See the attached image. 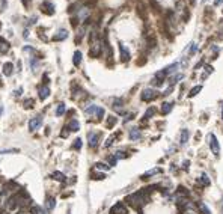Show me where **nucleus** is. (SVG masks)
Segmentation results:
<instances>
[{"label": "nucleus", "mask_w": 223, "mask_h": 214, "mask_svg": "<svg viewBox=\"0 0 223 214\" xmlns=\"http://www.w3.org/2000/svg\"><path fill=\"white\" fill-rule=\"evenodd\" d=\"M127 202L136 208H139L140 205H145L148 202V192L143 188V190H139L133 195H130V196H127Z\"/></svg>", "instance_id": "1"}, {"label": "nucleus", "mask_w": 223, "mask_h": 214, "mask_svg": "<svg viewBox=\"0 0 223 214\" xmlns=\"http://www.w3.org/2000/svg\"><path fill=\"white\" fill-rule=\"evenodd\" d=\"M18 207H20V196H18V193L12 195V196H9L6 199V208L9 211H15Z\"/></svg>", "instance_id": "2"}, {"label": "nucleus", "mask_w": 223, "mask_h": 214, "mask_svg": "<svg viewBox=\"0 0 223 214\" xmlns=\"http://www.w3.org/2000/svg\"><path fill=\"white\" fill-rule=\"evenodd\" d=\"M208 142H209V148H211V152L216 155V157H219L220 155V145H219V142H217V137L211 133V134H208Z\"/></svg>", "instance_id": "3"}, {"label": "nucleus", "mask_w": 223, "mask_h": 214, "mask_svg": "<svg viewBox=\"0 0 223 214\" xmlns=\"http://www.w3.org/2000/svg\"><path fill=\"white\" fill-rule=\"evenodd\" d=\"M157 97H158V92H157L155 89H151V87L145 89L142 92V95H140L142 101H152V99H155Z\"/></svg>", "instance_id": "4"}, {"label": "nucleus", "mask_w": 223, "mask_h": 214, "mask_svg": "<svg viewBox=\"0 0 223 214\" xmlns=\"http://www.w3.org/2000/svg\"><path fill=\"white\" fill-rule=\"evenodd\" d=\"M41 125H42V116L41 115H36V116H33L29 121V130L35 131V130H38L39 127H41Z\"/></svg>", "instance_id": "5"}, {"label": "nucleus", "mask_w": 223, "mask_h": 214, "mask_svg": "<svg viewBox=\"0 0 223 214\" xmlns=\"http://www.w3.org/2000/svg\"><path fill=\"white\" fill-rule=\"evenodd\" d=\"M110 214H128V211H127V207L122 204V202H116L112 208H110V211H109Z\"/></svg>", "instance_id": "6"}, {"label": "nucleus", "mask_w": 223, "mask_h": 214, "mask_svg": "<svg viewBox=\"0 0 223 214\" xmlns=\"http://www.w3.org/2000/svg\"><path fill=\"white\" fill-rule=\"evenodd\" d=\"M98 140H100V134L98 133H94V131L87 133V142H89L90 148H97L98 146Z\"/></svg>", "instance_id": "7"}, {"label": "nucleus", "mask_w": 223, "mask_h": 214, "mask_svg": "<svg viewBox=\"0 0 223 214\" xmlns=\"http://www.w3.org/2000/svg\"><path fill=\"white\" fill-rule=\"evenodd\" d=\"M38 94H39V99H47L50 97V87L47 84H39L38 86Z\"/></svg>", "instance_id": "8"}, {"label": "nucleus", "mask_w": 223, "mask_h": 214, "mask_svg": "<svg viewBox=\"0 0 223 214\" xmlns=\"http://www.w3.org/2000/svg\"><path fill=\"white\" fill-rule=\"evenodd\" d=\"M119 53H121V60L122 62H128L130 60V52L124 44H119Z\"/></svg>", "instance_id": "9"}, {"label": "nucleus", "mask_w": 223, "mask_h": 214, "mask_svg": "<svg viewBox=\"0 0 223 214\" xmlns=\"http://www.w3.org/2000/svg\"><path fill=\"white\" fill-rule=\"evenodd\" d=\"M54 207H56V199H54L53 196H48V198H47V202H45L47 211H53Z\"/></svg>", "instance_id": "10"}, {"label": "nucleus", "mask_w": 223, "mask_h": 214, "mask_svg": "<svg viewBox=\"0 0 223 214\" xmlns=\"http://www.w3.org/2000/svg\"><path fill=\"white\" fill-rule=\"evenodd\" d=\"M140 137H142V133H140V130L139 128H131L130 130V139L131 140H139L140 139Z\"/></svg>", "instance_id": "11"}, {"label": "nucleus", "mask_w": 223, "mask_h": 214, "mask_svg": "<svg viewBox=\"0 0 223 214\" xmlns=\"http://www.w3.org/2000/svg\"><path fill=\"white\" fill-rule=\"evenodd\" d=\"M9 42L6 41V39H3V38H0V53L2 54H5V53H8L9 52Z\"/></svg>", "instance_id": "12"}, {"label": "nucleus", "mask_w": 223, "mask_h": 214, "mask_svg": "<svg viewBox=\"0 0 223 214\" xmlns=\"http://www.w3.org/2000/svg\"><path fill=\"white\" fill-rule=\"evenodd\" d=\"M198 184H201L202 187H208L209 184H211V181H209V178H208L207 173H202L201 178H198Z\"/></svg>", "instance_id": "13"}, {"label": "nucleus", "mask_w": 223, "mask_h": 214, "mask_svg": "<svg viewBox=\"0 0 223 214\" xmlns=\"http://www.w3.org/2000/svg\"><path fill=\"white\" fill-rule=\"evenodd\" d=\"M189 137H190V133H189V130H187V128L181 130V137H179V143H181V145H186V143H187V140H189Z\"/></svg>", "instance_id": "14"}, {"label": "nucleus", "mask_w": 223, "mask_h": 214, "mask_svg": "<svg viewBox=\"0 0 223 214\" xmlns=\"http://www.w3.org/2000/svg\"><path fill=\"white\" fill-rule=\"evenodd\" d=\"M12 72H14V65H12V62H6L3 65V74L9 77V75H12Z\"/></svg>", "instance_id": "15"}, {"label": "nucleus", "mask_w": 223, "mask_h": 214, "mask_svg": "<svg viewBox=\"0 0 223 214\" xmlns=\"http://www.w3.org/2000/svg\"><path fill=\"white\" fill-rule=\"evenodd\" d=\"M178 64H172V65H169V67H166L164 69H163V72H164V75H169V74H174V72H176L178 71Z\"/></svg>", "instance_id": "16"}, {"label": "nucleus", "mask_w": 223, "mask_h": 214, "mask_svg": "<svg viewBox=\"0 0 223 214\" xmlns=\"http://www.w3.org/2000/svg\"><path fill=\"white\" fill-rule=\"evenodd\" d=\"M67 36H68V32L65 30V29H62V30L57 32V35L53 36V39L54 41H63V39H67Z\"/></svg>", "instance_id": "17"}, {"label": "nucleus", "mask_w": 223, "mask_h": 214, "mask_svg": "<svg viewBox=\"0 0 223 214\" xmlns=\"http://www.w3.org/2000/svg\"><path fill=\"white\" fill-rule=\"evenodd\" d=\"M51 178H53L54 181H60V183H65V180H67V178H65V175L62 172H59V170L51 173Z\"/></svg>", "instance_id": "18"}, {"label": "nucleus", "mask_w": 223, "mask_h": 214, "mask_svg": "<svg viewBox=\"0 0 223 214\" xmlns=\"http://www.w3.org/2000/svg\"><path fill=\"white\" fill-rule=\"evenodd\" d=\"M80 62H82V52L77 50V52L74 53V56H72V64H74V67H78Z\"/></svg>", "instance_id": "19"}, {"label": "nucleus", "mask_w": 223, "mask_h": 214, "mask_svg": "<svg viewBox=\"0 0 223 214\" xmlns=\"http://www.w3.org/2000/svg\"><path fill=\"white\" fill-rule=\"evenodd\" d=\"M160 172H161V169H160V167L151 169V170H148L146 173H143V175H142V180H146L148 177H152V175H155V173H160Z\"/></svg>", "instance_id": "20"}, {"label": "nucleus", "mask_w": 223, "mask_h": 214, "mask_svg": "<svg viewBox=\"0 0 223 214\" xmlns=\"http://www.w3.org/2000/svg\"><path fill=\"white\" fill-rule=\"evenodd\" d=\"M80 130V124L77 119H71L70 121V131H78Z\"/></svg>", "instance_id": "21"}, {"label": "nucleus", "mask_w": 223, "mask_h": 214, "mask_svg": "<svg viewBox=\"0 0 223 214\" xmlns=\"http://www.w3.org/2000/svg\"><path fill=\"white\" fill-rule=\"evenodd\" d=\"M122 104H124V101L121 98H116V99H113V109H116L119 113H124L122 110H121V107H122Z\"/></svg>", "instance_id": "22"}, {"label": "nucleus", "mask_w": 223, "mask_h": 214, "mask_svg": "<svg viewBox=\"0 0 223 214\" xmlns=\"http://www.w3.org/2000/svg\"><path fill=\"white\" fill-rule=\"evenodd\" d=\"M172 107H174V103H164L163 107H161V113L163 115H167V113H170Z\"/></svg>", "instance_id": "23"}, {"label": "nucleus", "mask_w": 223, "mask_h": 214, "mask_svg": "<svg viewBox=\"0 0 223 214\" xmlns=\"http://www.w3.org/2000/svg\"><path fill=\"white\" fill-rule=\"evenodd\" d=\"M65 112H67V107H65V103H60V104H57V109H56V116H62Z\"/></svg>", "instance_id": "24"}, {"label": "nucleus", "mask_w": 223, "mask_h": 214, "mask_svg": "<svg viewBox=\"0 0 223 214\" xmlns=\"http://www.w3.org/2000/svg\"><path fill=\"white\" fill-rule=\"evenodd\" d=\"M42 8H47V9H44V12H47V14H50V15H53L54 14V6L53 5H51V3H44L42 5Z\"/></svg>", "instance_id": "25"}, {"label": "nucleus", "mask_w": 223, "mask_h": 214, "mask_svg": "<svg viewBox=\"0 0 223 214\" xmlns=\"http://www.w3.org/2000/svg\"><path fill=\"white\" fill-rule=\"evenodd\" d=\"M97 110H98V106H97V104H90L89 107L85 109V113H86V115H92V113H97Z\"/></svg>", "instance_id": "26"}, {"label": "nucleus", "mask_w": 223, "mask_h": 214, "mask_svg": "<svg viewBox=\"0 0 223 214\" xmlns=\"http://www.w3.org/2000/svg\"><path fill=\"white\" fill-rule=\"evenodd\" d=\"M116 122H118V118H115V116H109L107 118V121H106V125L109 128H113L115 125H116Z\"/></svg>", "instance_id": "27"}, {"label": "nucleus", "mask_w": 223, "mask_h": 214, "mask_svg": "<svg viewBox=\"0 0 223 214\" xmlns=\"http://www.w3.org/2000/svg\"><path fill=\"white\" fill-rule=\"evenodd\" d=\"M30 214H45V213L39 205H32L30 207Z\"/></svg>", "instance_id": "28"}, {"label": "nucleus", "mask_w": 223, "mask_h": 214, "mask_svg": "<svg viewBox=\"0 0 223 214\" xmlns=\"http://www.w3.org/2000/svg\"><path fill=\"white\" fill-rule=\"evenodd\" d=\"M201 91H202V86H201V84H199V86H194V87H193V89L190 91V94H189V97H190V98H193V97H196V95H198V94H199Z\"/></svg>", "instance_id": "29"}, {"label": "nucleus", "mask_w": 223, "mask_h": 214, "mask_svg": "<svg viewBox=\"0 0 223 214\" xmlns=\"http://www.w3.org/2000/svg\"><path fill=\"white\" fill-rule=\"evenodd\" d=\"M198 208H199V211L202 214H211V213H209V210H208V207L204 202H198Z\"/></svg>", "instance_id": "30"}, {"label": "nucleus", "mask_w": 223, "mask_h": 214, "mask_svg": "<svg viewBox=\"0 0 223 214\" xmlns=\"http://www.w3.org/2000/svg\"><path fill=\"white\" fill-rule=\"evenodd\" d=\"M182 77H184V75L182 74H176V75H174V77H170V86H174L178 80H181Z\"/></svg>", "instance_id": "31"}, {"label": "nucleus", "mask_w": 223, "mask_h": 214, "mask_svg": "<svg viewBox=\"0 0 223 214\" xmlns=\"http://www.w3.org/2000/svg\"><path fill=\"white\" fill-rule=\"evenodd\" d=\"M33 103H35V101H33L32 98H27V99H24L23 106H24L26 109H32V107H33Z\"/></svg>", "instance_id": "32"}, {"label": "nucleus", "mask_w": 223, "mask_h": 214, "mask_svg": "<svg viewBox=\"0 0 223 214\" xmlns=\"http://www.w3.org/2000/svg\"><path fill=\"white\" fill-rule=\"evenodd\" d=\"M95 167L100 169V170H109V169H110V166H109V165H104V163H97Z\"/></svg>", "instance_id": "33"}, {"label": "nucleus", "mask_w": 223, "mask_h": 214, "mask_svg": "<svg viewBox=\"0 0 223 214\" xmlns=\"http://www.w3.org/2000/svg\"><path fill=\"white\" fill-rule=\"evenodd\" d=\"M82 145H83V143H82V139H75L74 143H72V148H74L75 151H78V149L82 148Z\"/></svg>", "instance_id": "34"}, {"label": "nucleus", "mask_w": 223, "mask_h": 214, "mask_svg": "<svg viewBox=\"0 0 223 214\" xmlns=\"http://www.w3.org/2000/svg\"><path fill=\"white\" fill-rule=\"evenodd\" d=\"M154 113H155V109H154V107H151V109H148V110H146V113H145V116H143V118H145V119H149V116H152Z\"/></svg>", "instance_id": "35"}, {"label": "nucleus", "mask_w": 223, "mask_h": 214, "mask_svg": "<svg viewBox=\"0 0 223 214\" xmlns=\"http://www.w3.org/2000/svg\"><path fill=\"white\" fill-rule=\"evenodd\" d=\"M30 67H32V71L35 72V71H36V67H38V60H36V57H32V59H30Z\"/></svg>", "instance_id": "36"}, {"label": "nucleus", "mask_w": 223, "mask_h": 214, "mask_svg": "<svg viewBox=\"0 0 223 214\" xmlns=\"http://www.w3.org/2000/svg\"><path fill=\"white\" fill-rule=\"evenodd\" d=\"M95 115H97V116H98V119L101 121V119L104 118V109H103V107H98V110H97Z\"/></svg>", "instance_id": "37"}, {"label": "nucleus", "mask_w": 223, "mask_h": 214, "mask_svg": "<svg viewBox=\"0 0 223 214\" xmlns=\"http://www.w3.org/2000/svg\"><path fill=\"white\" fill-rule=\"evenodd\" d=\"M115 137H116V136H110V137H109V139L106 140V143H104V146H106V148H109V146H112V145H113V140H115Z\"/></svg>", "instance_id": "38"}, {"label": "nucleus", "mask_w": 223, "mask_h": 214, "mask_svg": "<svg viewBox=\"0 0 223 214\" xmlns=\"http://www.w3.org/2000/svg\"><path fill=\"white\" fill-rule=\"evenodd\" d=\"M107 160H109V166H115L116 163H118V158H116L115 155H110Z\"/></svg>", "instance_id": "39"}, {"label": "nucleus", "mask_w": 223, "mask_h": 214, "mask_svg": "<svg viewBox=\"0 0 223 214\" xmlns=\"http://www.w3.org/2000/svg\"><path fill=\"white\" fill-rule=\"evenodd\" d=\"M104 178H106L104 173H94L92 175V180H104Z\"/></svg>", "instance_id": "40"}, {"label": "nucleus", "mask_w": 223, "mask_h": 214, "mask_svg": "<svg viewBox=\"0 0 223 214\" xmlns=\"http://www.w3.org/2000/svg\"><path fill=\"white\" fill-rule=\"evenodd\" d=\"M115 157H116L118 160H119V158H125L127 155H125V152H121V151H118V152L115 154Z\"/></svg>", "instance_id": "41"}, {"label": "nucleus", "mask_w": 223, "mask_h": 214, "mask_svg": "<svg viewBox=\"0 0 223 214\" xmlns=\"http://www.w3.org/2000/svg\"><path fill=\"white\" fill-rule=\"evenodd\" d=\"M8 152H18V149H3V151H0V155L8 154Z\"/></svg>", "instance_id": "42"}, {"label": "nucleus", "mask_w": 223, "mask_h": 214, "mask_svg": "<svg viewBox=\"0 0 223 214\" xmlns=\"http://www.w3.org/2000/svg\"><path fill=\"white\" fill-rule=\"evenodd\" d=\"M68 134H70V128H68V127H63V131L60 133V136H62V137H67Z\"/></svg>", "instance_id": "43"}, {"label": "nucleus", "mask_w": 223, "mask_h": 214, "mask_svg": "<svg viewBox=\"0 0 223 214\" xmlns=\"http://www.w3.org/2000/svg\"><path fill=\"white\" fill-rule=\"evenodd\" d=\"M190 54H194L196 53V50H198V47H196V44H190Z\"/></svg>", "instance_id": "44"}, {"label": "nucleus", "mask_w": 223, "mask_h": 214, "mask_svg": "<svg viewBox=\"0 0 223 214\" xmlns=\"http://www.w3.org/2000/svg\"><path fill=\"white\" fill-rule=\"evenodd\" d=\"M189 165H190V161L186 160L184 163H182V169H184V170H189Z\"/></svg>", "instance_id": "45"}, {"label": "nucleus", "mask_w": 223, "mask_h": 214, "mask_svg": "<svg viewBox=\"0 0 223 214\" xmlns=\"http://www.w3.org/2000/svg\"><path fill=\"white\" fill-rule=\"evenodd\" d=\"M133 118H134V115H133V113H130V115H127V118H125V121H124V122H128V121H131Z\"/></svg>", "instance_id": "46"}, {"label": "nucleus", "mask_w": 223, "mask_h": 214, "mask_svg": "<svg viewBox=\"0 0 223 214\" xmlns=\"http://www.w3.org/2000/svg\"><path fill=\"white\" fill-rule=\"evenodd\" d=\"M21 92H23L21 87H20V89H17V91H15V97H20V95H21Z\"/></svg>", "instance_id": "47"}, {"label": "nucleus", "mask_w": 223, "mask_h": 214, "mask_svg": "<svg viewBox=\"0 0 223 214\" xmlns=\"http://www.w3.org/2000/svg\"><path fill=\"white\" fill-rule=\"evenodd\" d=\"M222 2H223V0H216V2H214V5H216V6H219Z\"/></svg>", "instance_id": "48"}, {"label": "nucleus", "mask_w": 223, "mask_h": 214, "mask_svg": "<svg viewBox=\"0 0 223 214\" xmlns=\"http://www.w3.org/2000/svg\"><path fill=\"white\" fill-rule=\"evenodd\" d=\"M2 113H3V107H2V106H0V115H2Z\"/></svg>", "instance_id": "49"}, {"label": "nucleus", "mask_w": 223, "mask_h": 214, "mask_svg": "<svg viewBox=\"0 0 223 214\" xmlns=\"http://www.w3.org/2000/svg\"><path fill=\"white\" fill-rule=\"evenodd\" d=\"M0 84H2V79H0Z\"/></svg>", "instance_id": "50"}, {"label": "nucleus", "mask_w": 223, "mask_h": 214, "mask_svg": "<svg viewBox=\"0 0 223 214\" xmlns=\"http://www.w3.org/2000/svg\"><path fill=\"white\" fill-rule=\"evenodd\" d=\"M68 214H71V213H70V211H68Z\"/></svg>", "instance_id": "51"}, {"label": "nucleus", "mask_w": 223, "mask_h": 214, "mask_svg": "<svg viewBox=\"0 0 223 214\" xmlns=\"http://www.w3.org/2000/svg\"><path fill=\"white\" fill-rule=\"evenodd\" d=\"M204 2H207V0H204Z\"/></svg>", "instance_id": "52"}, {"label": "nucleus", "mask_w": 223, "mask_h": 214, "mask_svg": "<svg viewBox=\"0 0 223 214\" xmlns=\"http://www.w3.org/2000/svg\"><path fill=\"white\" fill-rule=\"evenodd\" d=\"M189 214H191V213H189Z\"/></svg>", "instance_id": "53"}]
</instances>
